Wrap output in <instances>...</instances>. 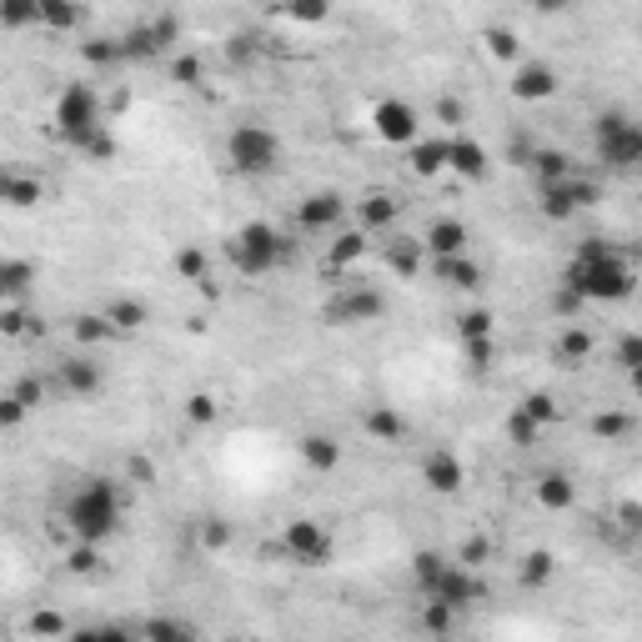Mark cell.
<instances>
[{
    "mask_svg": "<svg viewBox=\"0 0 642 642\" xmlns=\"http://www.w3.org/2000/svg\"><path fill=\"white\" fill-rule=\"evenodd\" d=\"M151 41H156V51H171L181 41V21L176 16H156L151 21Z\"/></svg>",
    "mask_w": 642,
    "mask_h": 642,
    "instance_id": "54",
    "label": "cell"
},
{
    "mask_svg": "<svg viewBox=\"0 0 642 642\" xmlns=\"http://www.w3.org/2000/svg\"><path fill=\"white\" fill-rule=\"evenodd\" d=\"M522 412H527L537 427H552V422H562V407H557V397H552V392H532V397L522 402Z\"/></svg>",
    "mask_w": 642,
    "mask_h": 642,
    "instance_id": "44",
    "label": "cell"
},
{
    "mask_svg": "<svg viewBox=\"0 0 642 642\" xmlns=\"http://www.w3.org/2000/svg\"><path fill=\"white\" fill-rule=\"evenodd\" d=\"M432 271H437V281H447V286H457V291H482V286H487V271H482L467 251H457V256H432Z\"/></svg>",
    "mask_w": 642,
    "mask_h": 642,
    "instance_id": "19",
    "label": "cell"
},
{
    "mask_svg": "<svg viewBox=\"0 0 642 642\" xmlns=\"http://www.w3.org/2000/svg\"><path fill=\"white\" fill-rule=\"evenodd\" d=\"M156 41H151V26H136L121 36V61H156Z\"/></svg>",
    "mask_w": 642,
    "mask_h": 642,
    "instance_id": "38",
    "label": "cell"
},
{
    "mask_svg": "<svg viewBox=\"0 0 642 642\" xmlns=\"http://www.w3.org/2000/svg\"><path fill=\"white\" fill-rule=\"evenodd\" d=\"M387 316V291L357 281V286H342L327 306H321V321L327 327H372V321Z\"/></svg>",
    "mask_w": 642,
    "mask_h": 642,
    "instance_id": "7",
    "label": "cell"
},
{
    "mask_svg": "<svg viewBox=\"0 0 642 642\" xmlns=\"http://www.w3.org/2000/svg\"><path fill=\"white\" fill-rule=\"evenodd\" d=\"M387 266H392L397 276H407V281H412V276L422 271V241H397V246L387 251Z\"/></svg>",
    "mask_w": 642,
    "mask_h": 642,
    "instance_id": "39",
    "label": "cell"
},
{
    "mask_svg": "<svg viewBox=\"0 0 642 642\" xmlns=\"http://www.w3.org/2000/svg\"><path fill=\"white\" fill-rule=\"evenodd\" d=\"M592 432H597L602 442H622V437L632 432V417H627V412H597V417H592Z\"/></svg>",
    "mask_w": 642,
    "mask_h": 642,
    "instance_id": "47",
    "label": "cell"
},
{
    "mask_svg": "<svg viewBox=\"0 0 642 642\" xmlns=\"http://www.w3.org/2000/svg\"><path fill=\"white\" fill-rule=\"evenodd\" d=\"M101 316L111 321V332H141L151 311H146V301H136V296H116Z\"/></svg>",
    "mask_w": 642,
    "mask_h": 642,
    "instance_id": "29",
    "label": "cell"
},
{
    "mask_svg": "<svg viewBox=\"0 0 642 642\" xmlns=\"http://www.w3.org/2000/svg\"><path fill=\"white\" fill-rule=\"evenodd\" d=\"M136 632H141V637H156V642H191V637H196V627H191V622H176V617H151V622H141Z\"/></svg>",
    "mask_w": 642,
    "mask_h": 642,
    "instance_id": "37",
    "label": "cell"
},
{
    "mask_svg": "<svg viewBox=\"0 0 642 642\" xmlns=\"http://www.w3.org/2000/svg\"><path fill=\"white\" fill-rule=\"evenodd\" d=\"M281 156H286V146H281V136L271 126L246 121V126H236L226 136V161H231L236 176H271L281 166Z\"/></svg>",
    "mask_w": 642,
    "mask_h": 642,
    "instance_id": "4",
    "label": "cell"
},
{
    "mask_svg": "<svg viewBox=\"0 0 642 642\" xmlns=\"http://www.w3.org/2000/svg\"><path fill=\"white\" fill-rule=\"evenodd\" d=\"M76 151H81V156H91V161H101V166H106V161H111V156H116V136H111V131H106V126H96V131H91V136H81V141H76Z\"/></svg>",
    "mask_w": 642,
    "mask_h": 642,
    "instance_id": "43",
    "label": "cell"
},
{
    "mask_svg": "<svg viewBox=\"0 0 642 642\" xmlns=\"http://www.w3.org/2000/svg\"><path fill=\"white\" fill-rule=\"evenodd\" d=\"M437 121H442V126H462V101H457V96H442V101H437Z\"/></svg>",
    "mask_w": 642,
    "mask_h": 642,
    "instance_id": "62",
    "label": "cell"
},
{
    "mask_svg": "<svg viewBox=\"0 0 642 642\" xmlns=\"http://www.w3.org/2000/svg\"><path fill=\"white\" fill-rule=\"evenodd\" d=\"M617 522H622V532H637V527H642V512H637V502H622V507H617Z\"/></svg>",
    "mask_w": 642,
    "mask_h": 642,
    "instance_id": "63",
    "label": "cell"
},
{
    "mask_svg": "<svg viewBox=\"0 0 642 642\" xmlns=\"http://www.w3.org/2000/svg\"><path fill=\"white\" fill-rule=\"evenodd\" d=\"M422 627H427L432 637H442V632H452V627H457V607H447V602H437V597H427V602H422Z\"/></svg>",
    "mask_w": 642,
    "mask_h": 642,
    "instance_id": "41",
    "label": "cell"
},
{
    "mask_svg": "<svg viewBox=\"0 0 642 642\" xmlns=\"http://www.w3.org/2000/svg\"><path fill=\"white\" fill-rule=\"evenodd\" d=\"M467 347V362H472V372H487L492 362H497V347H492V337H472V342H462Z\"/></svg>",
    "mask_w": 642,
    "mask_h": 642,
    "instance_id": "55",
    "label": "cell"
},
{
    "mask_svg": "<svg viewBox=\"0 0 642 642\" xmlns=\"http://www.w3.org/2000/svg\"><path fill=\"white\" fill-rule=\"evenodd\" d=\"M196 537H201V547H206V552H221V547H226V542H231V527H226V522H221V517H206V522H201V532H196Z\"/></svg>",
    "mask_w": 642,
    "mask_h": 642,
    "instance_id": "56",
    "label": "cell"
},
{
    "mask_svg": "<svg viewBox=\"0 0 642 642\" xmlns=\"http://www.w3.org/2000/svg\"><path fill=\"white\" fill-rule=\"evenodd\" d=\"M301 462H306L311 472H332V467L342 462V442L327 437V432H306V437H301Z\"/></svg>",
    "mask_w": 642,
    "mask_h": 642,
    "instance_id": "25",
    "label": "cell"
},
{
    "mask_svg": "<svg viewBox=\"0 0 642 642\" xmlns=\"http://www.w3.org/2000/svg\"><path fill=\"white\" fill-rule=\"evenodd\" d=\"M226 256H231V266H236L241 276H266V271H276V266L291 256V246H286V236H281L271 221H246V226L226 241Z\"/></svg>",
    "mask_w": 642,
    "mask_h": 642,
    "instance_id": "3",
    "label": "cell"
},
{
    "mask_svg": "<svg viewBox=\"0 0 642 642\" xmlns=\"http://www.w3.org/2000/svg\"><path fill=\"white\" fill-rule=\"evenodd\" d=\"M362 432H367L372 442H382V447H402V442L412 437V422H407L397 407H367V412H362Z\"/></svg>",
    "mask_w": 642,
    "mask_h": 642,
    "instance_id": "18",
    "label": "cell"
},
{
    "mask_svg": "<svg viewBox=\"0 0 642 642\" xmlns=\"http://www.w3.org/2000/svg\"><path fill=\"white\" fill-rule=\"evenodd\" d=\"M71 337H76V347H101V342H111L116 332H111V321H106L101 311H81V316L71 321Z\"/></svg>",
    "mask_w": 642,
    "mask_h": 642,
    "instance_id": "30",
    "label": "cell"
},
{
    "mask_svg": "<svg viewBox=\"0 0 642 642\" xmlns=\"http://www.w3.org/2000/svg\"><path fill=\"white\" fill-rule=\"evenodd\" d=\"M26 417H31V412H26V407H21V402L11 397V392L0 397V432H11V427H21Z\"/></svg>",
    "mask_w": 642,
    "mask_h": 642,
    "instance_id": "59",
    "label": "cell"
},
{
    "mask_svg": "<svg viewBox=\"0 0 642 642\" xmlns=\"http://www.w3.org/2000/svg\"><path fill=\"white\" fill-rule=\"evenodd\" d=\"M81 61H86V66H126V61H121V41H106V36L81 41Z\"/></svg>",
    "mask_w": 642,
    "mask_h": 642,
    "instance_id": "40",
    "label": "cell"
},
{
    "mask_svg": "<svg viewBox=\"0 0 642 642\" xmlns=\"http://www.w3.org/2000/svg\"><path fill=\"white\" fill-rule=\"evenodd\" d=\"M422 482H427V492H437V497H452V492H462V482H467V467L457 462V452H427L422 457Z\"/></svg>",
    "mask_w": 642,
    "mask_h": 642,
    "instance_id": "13",
    "label": "cell"
},
{
    "mask_svg": "<svg viewBox=\"0 0 642 642\" xmlns=\"http://www.w3.org/2000/svg\"><path fill=\"white\" fill-rule=\"evenodd\" d=\"M532 176H537V186H547V181H562V176H572V156H562V151H552V146H542V151H532Z\"/></svg>",
    "mask_w": 642,
    "mask_h": 642,
    "instance_id": "32",
    "label": "cell"
},
{
    "mask_svg": "<svg viewBox=\"0 0 642 642\" xmlns=\"http://www.w3.org/2000/svg\"><path fill=\"white\" fill-rule=\"evenodd\" d=\"M397 216H402V201H397L392 191H367V196L357 201V226H362L367 236L397 226Z\"/></svg>",
    "mask_w": 642,
    "mask_h": 642,
    "instance_id": "20",
    "label": "cell"
},
{
    "mask_svg": "<svg viewBox=\"0 0 642 642\" xmlns=\"http://www.w3.org/2000/svg\"><path fill=\"white\" fill-rule=\"evenodd\" d=\"M527 6H532L537 16H562V11L572 6V0H527Z\"/></svg>",
    "mask_w": 642,
    "mask_h": 642,
    "instance_id": "64",
    "label": "cell"
},
{
    "mask_svg": "<svg viewBox=\"0 0 642 642\" xmlns=\"http://www.w3.org/2000/svg\"><path fill=\"white\" fill-rule=\"evenodd\" d=\"M66 567H71V572H101V552H96V542H76V547H71V557H66Z\"/></svg>",
    "mask_w": 642,
    "mask_h": 642,
    "instance_id": "57",
    "label": "cell"
},
{
    "mask_svg": "<svg viewBox=\"0 0 642 642\" xmlns=\"http://www.w3.org/2000/svg\"><path fill=\"white\" fill-rule=\"evenodd\" d=\"M487 557H492V542H487L482 532H472V537L457 547V562H462V567H482Z\"/></svg>",
    "mask_w": 642,
    "mask_h": 642,
    "instance_id": "52",
    "label": "cell"
},
{
    "mask_svg": "<svg viewBox=\"0 0 642 642\" xmlns=\"http://www.w3.org/2000/svg\"><path fill=\"white\" fill-rule=\"evenodd\" d=\"M226 56H231L236 66H246V61L256 56V36H241V31H236V36L226 41Z\"/></svg>",
    "mask_w": 642,
    "mask_h": 642,
    "instance_id": "60",
    "label": "cell"
},
{
    "mask_svg": "<svg viewBox=\"0 0 642 642\" xmlns=\"http://www.w3.org/2000/svg\"><path fill=\"white\" fill-rule=\"evenodd\" d=\"M457 337H462V342L492 337V311H487V306H467V311L457 316Z\"/></svg>",
    "mask_w": 642,
    "mask_h": 642,
    "instance_id": "42",
    "label": "cell"
},
{
    "mask_svg": "<svg viewBox=\"0 0 642 642\" xmlns=\"http://www.w3.org/2000/svg\"><path fill=\"white\" fill-rule=\"evenodd\" d=\"M171 266H176V276H181V281H191V286H201V281L211 276V256H206L196 241H186V246L176 251V261H171Z\"/></svg>",
    "mask_w": 642,
    "mask_h": 642,
    "instance_id": "33",
    "label": "cell"
},
{
    "mask_svg": "<svg viewBox=\"0 0 642 642\" xmlns=\"http://www.w3.org/2000/svg\"><path fill=\"white\" fill-rule=\"evenodd\" d=\"M562 286L577 291L582 301H627V296L637 291V271H632V261H627L612 241L587 236V241L577 246V256L567 261Z\"/></svg>",
    "mask_w": 642,
    "mask_h": 642,
    "instance_id": "1",
    "label": "cell"
},
{
    "mask_svg": "<svg viewBox=\"0 0 642 642\" xmlns=\"http://www.w3.org/2000/svg\"><path fill=\"white\" fill-rule=\"evenodd\" d=\"M36 281V261L26 256H0V306H6L11 296H26Z\"/></svg>",
    "mask_w": 642,
    "mask_h": 642,
    "instance_id": "23",
    "label": "cell"
},
{
    "mask_svg": "<svg viewBox=\"0 0 642 642\" xmlns=\"http://www.w3.org/2000/svg\"><path fill=\"white\" fill-rule=\"evenodd\" d=\"M592 146H597L602 166L622 171V176L637 171V161H642V131L627 121V111H602L592 121Z\"/></svg>",
    "mask_w": 642,
    "mask_h": 642,
    "instance_id": "5",
    "label": "cell"
},
{
    "mask_svg": "<svg viewBox=\"0 0 642 642\" xmlns=\"http://www.w3.org/2000/svg\"><path fill=\"white\" fill-rule=\"evenodd\" d=\"M96 126H106V106H101V91L86 86V81H71L61 96H56V131L76 146L81 136H91Z\"/></svg>",
    "mask_w": 642,
    "mask_h": 642,
    "instance_id": "6",
    "label": "cell"
},
{
    "mask_svg": "<svg viewBox=\"0 0 642 642\" xmlns=\"http://www.w3.org/2000/svg\"><path fill=\"white\" fill-rule=\"evenodd\" d=\"M0 332H6V337H26V332H41V321L26 316L21 306H0Z\"/></svg>",
    "mask_w": 642,
    "mask_h": 642,
    "instance_id": "49",
    "label": "cell"
},
{
    "mask_svg": "<svg viewBox=\"0 0 642 642\" xmlns=\"http://www.w3.org/2000/svg\"><path fill=\"white\" fill-rule=\"evenodd\" d=\"M422 597H437V602H447V607H457V612H467V607H477V602H487V582L477 577V567H462V562H447L427 587H422Z\"/></svg>",
    "mask_w": 642,
    "mask_h": 642,
    "instance_id": "10",
    "label": "cell"
},
{
    "mask_svg": "<svg viewBox=\"0 0 642 642\" xmlns=\"http://www.w3.org/2000/svg\"><path fill=\"white\" fill-rule=\"evenodd\" d=\"M276 16H286L291 26H327L332 0H276Z\"/></svg>",
    "mask_w": 642,
    "mask_h": 642,
    "instance_id": "27",
    "label": "cell"
},
{
    "mask_svg": "<svg viewBox=\"0 0 642 642\" xmlns=\"http://www.w3.org/2000/svg\"><path fill=\"white\" fill-rule=\"evenodd\" d=\"M582 306H587V301H582L577 291H567V286H557V296H552V311H557V316H567V321H572V316H577Z\"/></svg>",
    "mask_w": 642,
    "mask_h": 642,
    "instance_id": "61",
    "label": "cell"
},
{
    "mask_svg": "<svg viewBox=\"0 0 642 642\" xmlns=\"http://www.w3.org/2000/svg\"><path fill=\"white\" fill-rule=\"evenodd\" d=\"M216 412H221V407H216L211 392H191V397H186V422H191V427H211Z\"/></svg>",
    "mask_w": 642,
    "mask_h": 642,
    "instance_id": "48",
    "label": "cell"
},
{
    "mask_svg": "<svg viewBox=\"0 0 642 642\" xmlns=\"http://www.w3.org/2000/svg\"><path fill=\"white\" fill-rule=\"evenodd\" d=\"M617 367H622L627 377H637V367H642V337H637V332H627V337L617 342Z\"/></svg>",
    "mask_w": 642,
    "mask_h": 642,
    "instance_id": "50",
    "label": "cell"
},
{
    "mask_svg": "<svg viewBox=\"0 0 642 642\" xmlns=\"http://www.w3.org/2000/svg\"><path fill=\"white\" fill-rule=\"evenodd\" d=\"M537 502H542L547 512H567V507L577 502L572 477H567V472H557V467H552V472H542V477H537Z\"/></svg>",
    "mask_w": 642,
    "mask_h": 642,
    "instance_id": "26",
    "label": "cell"
},
{
    "mask_svg": "<svg viewBox=\"0 0 642 642\" xmlns=\"http://www.w3.org/2000/svg\"><path fill=\"white\" fill-rule=\"evenodd\" d=\"M537 432H542V427H537V422H532V417H527L522 407H517V412L507 417V437H512L517 447H532V442H537Z\"/></svg>",
    "mask_w": 642,
    "mask_h": 642,
    "instance_id": "51",
    "label": "cell"
},
{
    "mask_svg": "<svg viewBox=\"0 0 642 642\" xmlns=\"http://www.w3.org/2000/svg\"><path fill=\"white\" fill-rule=\"evenodd\" d=\"M367 251H372V241H367V231H362V226L337 231V236H332V246H327V266H332V271H347V266L367 261Z\"/></svg>",
    "mask_w": 642,
    "mask_h": 642,
    "instance_id": "22",
    "label": "cell"
},
{
    "mask_svg": "<svg viewBox=\"0 0 642 642\" xmlns=\"http://www.w3.org/2000/svg\"><path fill=\"white\" fill-rule=\"evenodd\" d=\"M46 392H51V387H46V377H36V372H31V377H21V382L11 387V397H16V402H21L26 412L46 407Z\"/></svg>",
    "mask_w": 642,
    "mask_h": 642,
    "instance_id": "46",
    "label": "cell"
},
{
    "mask_svg": "<svg viewBox=\"0 0 642 642\" xmlns=\"http://www.w3.org/2000/svg\"><path fill=\"white\" fill-rule=\"evenodd\" d=\"M447 171H457L462 181H482L492 171V156L472 136H447Z\"/></svg>",
    "mask_w": 642,
    "mask_h": 642,
    "instance_id": "15",
    "label": "cell"
},
{
    "mask_svg": "<svg viewBox=\"0 0 642 642\" xmlns=\"http://www.w3.org/2000/svg\"><path fill=\"white\" fill-rule=\"evenodd\" d=\"M26 627H31L36 637H61V632H66V617H61V612H36Z\"/></svg>",
    "mask_w": 642,
    "mask_h": 642,
    "instance_id": "58",
    "label": "cell"
},
{
    "mask_svg": "<svg viewBox=\"0 0 642 642\" xmlns=\"http://www.w3.org/2000/svg\"><path fill=\"white\" fill-rule=\"evenodd\" d=\"M0 26H6V31L41 26V0H0Z\"/></svg>",
    "mask_w": 642,
    "mask_h": 642,
    "instance_id": "35",
    "label": "cell"
},
{
    "mask_svg": "<svg viewBox=\"0 0 642 642\" xmlns=\"http://www.w3.org/2000/svg\"><path fill=\"white\" fill-rule=\"evenodd\" d=\"M201 76H206L201 56H191V51H186V56H176V61H171V81H176L181 91H196V86H201Z\"/></svg>",
    "mask_w": 642,
    "mask_h": 642,
    "instance_id": "45",
    "label": "cell"
},
{
    "mask_svg": "<svg viewBox=\"0 0 642 642\" xmlns=\"http://www.w3.org/2000/svg\"><path fill=\"white\" fill-rule=\"evenodd\" d=\"M512 96L517 101H552L557 96V71L547 61H517L512 71Z\"/></svg>",
    "mask_w": 642,
    "mask_h": 642,
    "instance_id": "14",
    "label": "cell"
},
{
    "mask_svg": "<svg viewBox=\"0 0 642 642\" xmlns=\"http://www.w3.org/2000/svg\"><path fill=\"white\" fill-rule=\"evenodd\" d=\"M557 357H562L567 367H582V362L592 357V332H582V327H567V332L557 337Z\"/></svg>",
    "mask_w": 642,
    "mask_h": 642,
    "instance_id": "36",
    "label": "cell"
},
{
    "mask_svg": "<svg viewBox=\"0 0 642 642\" xmlns=\"http://www.w3.org/2000/svg\"><path fill=\"white\" fill-rule=\"evenodd\" d=\"M86 21V0H41V26L66 36V31H81Z\"/></svg>",
    "mask_w": 642,
    "mask_h": 642,
    "instance_id": "24",
    "label": "cell"
},
{
    "mask_svg": "<svg viewBox=\"0 0 642 642\" xmlns=\"http://www.w3.org/2000/svg\"><path fill=\"white\" fill-rule=\"evenodd\" d=\"M347 216V201L337 196V191H311V196H301V206H296V226L301 231H332L337 221Z\"/></svg>",
    "mask_w": 642,
    "mask_h": 642,
    "instance_id": "12",
    "label": "cell"
},
{
    "mask_svg": "<svg viewBox=\"0 0 642 642\" xmlns=\"http://www.w3.org/2000/svg\"><path fill=\"white\" fill-rule=\"evenodd\" d=\"M422 251L427 256H457V251H467V226L457 216H437L427 226V236H422Z\"/></svg>",
    "mask_w": 642,
    "mask_h": 642,
    "instance_id": "21",
    "label": "cell"
},
{
    "mask_svg": "<svg viewBox=\"0 0 642 642\" xmlns=\"http://www.w3.org/2000/svg\"><path fill=\"white\" fill-rule=\"evenodd\" d=\"M101 382H106L101 362H91V357H71V362H61V392H66V397L91 402V397L101 392Z\"/></svg>",
    "mask_w": 642,
    "mask_h": 642,
    "instance_id": "17",
    "label": "cell"
},
{
    "mask_svg": "<svg viewBox=\"0 0 642 642\" xmlns=\"http://www.w3.org/2000/svg\"><path fill=\"white\" fill-rule=\"evenodd\" d=\"M482 46H487L492 61H507V66L522 61V41H517V31H507V26H487V31H482Z\"/></svg>",
    "mask_w": 642,
    "mask_h": 642,
    "instance_id": "31",
    "label": "cell"
},
{
    "mask_svg": "<svg viewBox=\"0 0 642 642\" xmlns=\"http://www.w3.org/2000/svg\"><path fill=\"white\" fill-rule=\"evenodd\" d=\"M552 572H557V557H552L547 547H537V552H527V557H522L517 582H522V587H547V582H552Z\"/></svg>",
    "mask_w": 642,
    "mask_h": 642,
    "instance_id": "34",
    "label": "cell"
},
{
    "mask_svg": "<svg viewBox=\"0 0 642 642\" xmlns=\"http://www.w3.org/2000/svg\"><path fill=\"white\" fill-rule=\"evenodd\" d=\"M281 552H286L296 567H327V562L337 557V542H332V532L321 527L316 517H291V522L281 527Z\"/></svg>",
    "mask_w": 642,
    "mask_h": 642,
    "instance_id": "8",
    "label": "cell"
},
{
    "mask_svg": "<svg viewBox=\"0 0 642 642\" xmlns=\"http://www.w3.org/2000/svg\"><path fill=\"white\" fill-rule=\"evenodd\" d=\"M442 567H447V557H442V552H432V547H427V552H417V557H412V577H417V587H427Z\"/></svg>",
    "mask_w": 642,
    "mask_h": 642,
    "instance_id": "53",
    "label": "cell"
},
{
    "mask_svg": "<svg viewBox=\"0 0 642 642\" xmlns=\"http://www.w3.org/2000/svg\"><path fill=\"white\" fill-rule=\"evenodd\" d=\"M46 201V181L41 176H26V171H0V206L11 211H36Z\"/></svg>",
    "mask_w": 642,
    "mask_h": 642,
    "instance_id": "16",
    "label": "cell"
},
{
    "mask_svg": "<svg viewBox=\"0 0 642 642\" xmlns=\"http://www.w3.org/2000/svg\"><path fill=\"white\" fill-rule=\"evenodd\" d=\"M412 171L422 181L442 176L447 171V136H432V141H412Z\"/></svg>",
    "mask_w": 642,
    "mask_h": 642,
    "instance_id": "28",
    "label": "cell"
},
{
    "mask_svg": "<svg viewBox=\"0 0 642 642\" xmlns=\"http://www.w3.org/2000/svg\"><path fill=\"white\" fill-rule=\"evenodd\" d=\"M66 527L76 542H106L121 532V487L111 477H86L66 507Z\"/></svg>",
    "mask_w": 642,
    "mask_h": 642,
    "instance_id": "2",
    "label": "cell"
},
{
    "mask_svg": "<svg viewBox=\"0 0 642 642\" xmlns=\"http://www.w3.org/2000/svg\"><path fill=\"white\" fill-rule=\"evenodd\" d=\"M542 191V216L547 221H572L577 211H587V206H597L602 201V191H597V181H587V176H562V181H547V186H537Z\"/></svg>",
    "mask_w": 642,
    "mask_h": 642,
    "instance_id": "9",
    "label": "cell"
},
{
    "mask_svg": "<svg viewBox=\"0 0 642 642\" xmlns=\"http://www.w3.org/2000/svg\"><path fill=\"white\" fill-rule=\"evenodd\" d=\"M372 131H377L382 141H392V146H412V141H417V111H412L407 101L387 96V101H377V111H372Z\"/></svg>",
    "mask_w": 642,
    "mask_h": 642,
    "instance_id": "11",
    "label": "cell"
}]
</instances>
